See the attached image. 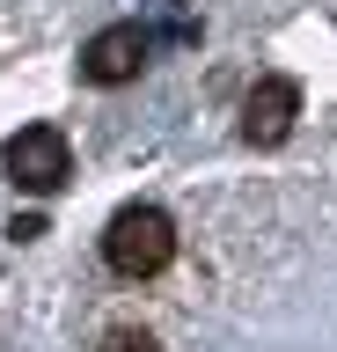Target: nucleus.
<instances>
[{
    "instance_id": "nucleus-4",
    "label": "nucleus",
    "mask_w": 337,
    "mask_h": 352,
    "mask_svg": "<svg viewBox=\"0 0 337 352\" xmlns=\"http://www.w3.org/2000/svg\"><path fill=\"white\" fill-rule=\"evenodd\" d=\"M301 118V81L293 74H264V81L242 96V140L249 147H279Z\"/></svg>"
},
{
    "instance_id": "nucleus-5",
    "label": "nucleus",
    "mask_w": 337,
    "mask_h": 352,
    "mask_svg": "<svg viewBox=\"0 0 337 352\" xmlns=\"http://www.w3.org/2000/svg\"><path fill=\"white\" fill-rule=\"evenodd\" d=\"M95 352H161L154 338H147V330H132V323H117V330H103V345Z\"/></svg>"
},
{
    "instance_id": "nucleus-3",
    "label": "nucleus",
    "mask_w": 337,
    "mask_h": 352,
    "mask_svg": "<svg viewBox=\"0 0 337 352\" xmlns=\"http://www.w3.org/2000/svg\"><path fill=\"white\" fill-rule=\"evenodd\" d=\"M139 66H147V30H139V22H111V30H95V37L81 44V74H89L95 88L139 81Z\"/></svg>"
},
{
    "instance_id": "nucleus-2",
    "label": "nucleus",
    "mask_w": 337,
    "mask_h": 352,
    "mask_svg": "<svg viewBox=\"0 0 337 352\" xmlns=\"http://www.w3.org/2000/svg\"><path fill=\"white\" fill-rule=\"evenodd\" d=\"M8 176H15V191L30 198H51V191H67V176H73V154H67V132L59 125H23L15 140H8Z\"/></svg>"
},
{
    "instance_id": "nucleus-1",
    "label": "nucleus",
    "mask_w": 337,
    "mask_h": 352,
    "mask_svg": "<svg viewBox=\"0 0 337 352\" xmlns=\"http://www.w3.org/2000/svg\"><path fill=\"white\" fill-rule=\"evenodd\" d=\"M169 257H176V220L161 206H125L103 228V264L117 279H154V272H169Z\"/></svg>"
}]
</instances>
